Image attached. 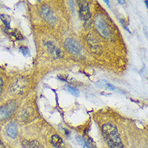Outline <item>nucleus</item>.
Here are the masks:
<instances>
[{
	"mask_svg": "<svg viewBox=\"0 0 148 148\" xmlns=\"http://www.w3.org/2000/svg\"><path fill=\"white\" fill-rule=\"evenodd\" d=\"M40 15L42 16V17L44 18L46 21H48L49 23L50 24H54L56 22V16L54 15V13L53 12V11L50 9V8H49L48 6L44 5L42 6L40 9Z\"/></svg>",
	"mask_w": 148,
	"mask_h": 148,
	"instance_id": "39448f33",
	"label": "nucleus"
},
{
	"mask_svg": "<svg viewBox=\"0 0 148 148\" xmlns=\"http://www.w3.org/2000/svg\"><path fill=\"white\" fill-rule=\"evenodd\" d=\"M102 134L107 144L110 148H123V143L121 139L116 125L111 123L104 124L102 126Z\"/></svg>",
	"mask_w": 148,
	"mask_h": 148,
	"instance_id": "f257e3e1",
	"label": "nucleus"
},
{
	"mask_svg": "<svg viewBox=\"0 0 148 148\" xmlns=\"http://www.w3.org/2000/svg\"><path fill=\"white\" fill-rule=\"evenodd\" d=\"M0 19L3 20L7 29H9L10 28V23H11V18L7 15H0Z\"/></svg>",
	"mask_w": 148,
	"mask_h": 148,
	"instance_id": "4468645a",
	"label": "nucleus"
},
{
	"mask_svg": "<svg viewBox=\"0 0 148 148\" xmlns=\"http://www.w3.org/2000/svg\"><path fill=\"white\" fill-rule=\"evenodd\" d=\"M16 108V101H11L0 107V121L6 120L12 115Z\"/></svg>",
	"mask_w": 148,
	"mask_h": 148,
	"instance_id": "7ed1b4c3",
	"label": "nucleus"
},
{
	"mask_svg": "<svg viewBox=\"0 0 148 148\" xmlns=\"http://www.w3.org/2000/svg\"><path fill=\"white\" fill-rule=\"evenodd\" d=\"M51 143L57 148L62 147V145H63V141H62V139L58 134L53 135L52 138H51Z\"/></svg>",
	"mask_w": 148,
	"mask_h": 148,
	"instance_id": "9b49d317",
	"label": "nucleus"
},
{
	"mask_svg": "<svg viewBox=\"0 0 148 148\" xmlns=\"http://www.w3.org/2000/svg\"><path fill=\"white\" fill-rule=\"evenodd\" d=\"M104 2H105V3H106L108 4V6H109V2H108V1H104Z\"/></svg>",
	"mask_w": 148,
	"mask_h": 148,
	"instance_id": "412c9836",
	"label": "nucleus"
},
{
	"mask_svg": "<svg viewBox=\"0 0 148 148\" xmlns=\"http://www.w3.org/2000/svg\"><path fill=\"white\" fill-rule=\"evenodd\" d=\"M20 51L23 54H24V56H26V55H28L29 54V50H28V49L27 47H24V46H21L20 48Z\"/></svg>",
	"mask_w": 148,
	"mask_h": 148,
	"instance_id": "f3484780",
	"label": "nucleus"
},
{
	"mask_svg": "<svg viewBox=\"0 0 148 148\" xmlns=\"http://www.w3.org/2000/svg\"><path fill=\"white\" fill-rule=\"evenodd\" d=\"M45 45L54 58H59L62 57V52L53 41H46V42H45Z\"/></svg>",
	"mask_w": 148,
	"mask_h": 148,
	"instance_id": "0eeeda50",
	"label": "nucleus"
},
{
	"mask_svg": "<svg viewBox=\"0 0 148 148\" xmlns=\"http://www.w3.org/2000/svg\"><path fill=\"white\" fill-rule=\"evenodd\" d=\"M3 82L2 78H0V95H1L2 90H3Z\"/></svg>",
	"mask_w": 148,
	"mask_h": 148,
	"instance_id": "a211bd4d",
	"label": "nucleus"
},
{
	"mask_svg": "<svg viewBox=\"0 0 148 148\" xmlns=\"http://www.w3.org/2000/svg\"><path fill=\"white\" fill-rule=\"evenodd\" d=\"M28 86V81L24 79H17L12 84V92L14 94H22L24 93V90L27 88Z\"/></svg>",
	"mask_w": 148,
	"mask_h": 148,
	"instance_id": "423d86ee",
	"label": "nucleus"
},
{
	"mask_svg": "<svg viewBox=\"0 0 148 148\" xmlns=\"http://www.w3.org/2000/svg\"><path fill=\"white\" fill-rule=\"evenodd\" d=\"M79 15L81 19L84 21H85V22L89 21V20L91 19V13H90V10H89L88 4L85 3L80 4Z\"/></svg>",
	"mask_w": 148,
	"mask_h": 148,
	"instance_id": "6e6552de",
	"label": "nucleus"
},
{
	"mask_svg": "<svg viewBox=\"0 0 148 148\" xmlns=\"http://www.w3.org/2000/svg\"><path fill=\"white\" fill-rule=\"evenodd\" d=\"M66 89H67V91L70 92L72 95L75 96H78L79 95V90L77 89V88H74V87H71V86H66Z\"/></svg>",
	"mask_w": 148,
	"mask_h": 148,
	"instance_id": "2eb2a0df",
	"label": "nucleus"
},
{
	"mask_svg": "<svg viewBox=\"0 0 148 148\" xmlns=\"http://www.w3.org/2000/svg\"><path fill=\"white\" fill-rule=\"evenodd\" d=\"M22 143L26 148H40V144L36 141H24Z\"/></svg>",
	"mask_w": 148,
	"mask_h": 148,
	"instance_id": "ddd939ff",
	"label": "nucleus"
},
{
	"mask_svg": "<svg viewBox=\"0 0 148 148\" xmlns=\"http://www.w3.org/2000/svg\"><path fill=\"white\" fill-rule=\"evenodd\" d=\"M125 2V1H118V3L119 4H124Z\"/></svg>",
	"mask_w": 148,
	"mask_h": 148,
	"instance_id": "aec40b11",
	"label": "nucleus"
},
{
	"mask_svg": "<svg viewBox=\"0 0 148 148\" xmlns=\"http://www.w3.org/2000/svg\"><path fill=\"white\" fill-rule=\"evenodd\" d=\"M75 142L77 143V146L79 147V148H90L88 143L84 140L83 138H81L79 136H77L75 138Z\"/></svg>",
	"mask_w": 148,
	"mask_h": 148,
	"instance_id": "f8f14e48",
	"label": "nucleus"
},
{
	"mask_svg": "<svg viewBox=\"0 0 148 148\" xmlns=\"http://www.w3.org/2000/svg\"><path fill=\"white\" fill-rule=\"evenodd\" d=\"M64 45L65 48L73 54H79L82 51V47L79 43L71 38H69L65 40Z\"/></svg>",
	"mask_w": 148,
	"mask_h": 148,
	"instance_id": "20e7f679",
	"label": "nucleus"
},
{
	"mask_svg": "<svg viewBox=\"0 0 148 148\" xmlns=\"http://www.w3.org/2000/svg\"><path fill=\"white\" fill-rule=\"evenodd\" d=\"M95 25L98 32L103 37L107 38L110 36V29L108 28V24H106V21L103 18L101 15H97L95 18Z\"/></svg>",
	"mask_w": 148,
	"mask_h": 148,
	"instance_id": "f03ea898",
	"label": "nucleus"
},
{
	"mask_svg": "<svg viewBox=\"0 0 148 148\" xmlns=\"http://www.w3.org/2000/svg\"><path fill=\"white\" fill-rule=\"evenodd\" d=\"M17 131H18V129L15 122H10L6 128L7 134L12 138H16L17 136Z\"/></svg>",
	"mask_w": 148,
	"mask_h": 148,
	"instance_id": "9d476101",
	"label": "nucleus"
},
{
	"mask_svg": "<svg viewBox=\"0 0 148 148\" xmlns=\"http://www.w3.org/2000/svg\"><path fill=\"white\" fill-rule=\"evenodd\" d=\"M88 44H89V45H90L91 49H92L94 52L98 53L100 51L101 46H100V45L99 44L98 40L96 39V37L92 36V35L90 34V35L88 36Z\"/></svg>",
	"mask_w": 148,
	"mask_h": 148,
	"instance_id": "1a4fd4ad",
	"label": "nucleus"
},
{
	"mask_svg": "<svg viewBox=\"0 0 148 148\" xmlns=\"http://www.w3.org/2000/svg\"><path fill=\"white\" fill-rule=\"evenodd\" d=\"M60 148H65V147H60Z\"/></svg>",
	"mask_w": 148,
	"mask_h": 148,
	"instance_id": "4be33fe9",
	"label": "nucleus"
},
{
	"mask_svg": "<svg viewBox=\"0 0 148 148\" xmlns=\"http://www.w3.org/2000/svg\"><path fill=\"white\" fill-rule=\"evenodd\" d=\"M12 35L16 37V40H22V39H23V36L21 35V33H20L18 30H15L14 32H12Z\"/></svg>",
	"mask_w": 148,
	"mask_h": 148,
	"instance_id": "dca6fc26",
	"label": "nucleus"
},
{
	"mask_svg": "<svg viewBox=\"0 0 148 148\" xmlns=\"http://www.w3.org/2000/svg\"><path fill=\"white\" fill-rule=\"evenodd\" d=\"M0 148H6V147H5L4 143L1 140H0Z\"/></svg>",
	"mask_w": 148,
	"mask_h": 148,
	"instance_id": "6ab92c4d",
	"label": "nucleus"
}]
</instances>
